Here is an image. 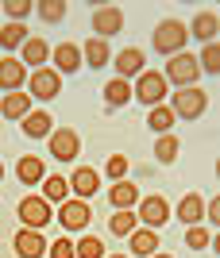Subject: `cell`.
<instances>
[{"label": "cell", "mask_w": 220, "mask_h": 258, "mask_svg": "<svg viewBox=\"0 0 220 258\" xmlns=\"http://www.w3.org/2000/svg\"><path fill=\"white\" fill-rule=\"evenodd\" d=\"M186 39H189V27L182 20H162L154 27V46H158V54H170V58H174V54L186 46Z\"/></svg>", "instance_id": "1"}, {"label": "cell", "mask_w": 220, "mask_h": 258, "mask_svg": "<svg viewBox=\"0 0 220 258\" xmlns=\"http://www.w3.org/2000/svg\"><path fill=\"white\" fill-rule=\"evenodd\" d=\"M197 74H201V66H197L193 54H174L162 77H166V81H174V85H182V89H189L193 81H197Z\"/></svg>", "instance_id": "2"}, {"label": "cell", "mask_w": 220, "mask_h": 258, "mask_svg": "<svg viewBox=\"0 0 220 258\" xmlns=\"http://www.w3.org/2000/svg\"><path fill=\"white\" fill-rule=\"evenodd\" d=\"M205 104H209V97L201 93L197 85H189V89H178L174 93V116H186V119H197L201 112H205Z\"/></svg>", "instance_id": "3"}, {"label": "cell", "mask_w": 220, "mask_h": 258, "mask_svg": "<svg viewBox=\"0 0 220 258\" xmlns=\"http://www.w3.org/2000/svg\"><path fill=\"white\" fill-rule=\"evenodd\" d=\"M20 220H23V227L39 231V227L50 224V205L43 197H27V201H20Z\"/></svg>", "instance_id": "4"}, {"label": "cell", "mask_w": 220, "mask_h": 258, "mask_svg": "<svg viewBox=\"0 0 220 258\" xmlns=\"http://www.w3.org/2000/svg\"><path fill=\"white\" fill-rule=\"evenodd\" d=\"M135 97L143 100V104L158 108L166 97V77L162 74H139V85H135Z\"/></svg>", "instance_id": "5"}, {"label": "cell", "mask_w": 220, "mask_h": 258, "mask_svg": "<svg viewBox=\"0 0 220 258\" xmlns=\"http://www.w3.org/2000/svg\"><path fill=\"white\" fill-rule=\"evenodd\" d=\"M27 81H31V97H39V100L58 97V89H62L58 70H35V77H27Z\"/></svg>", "instance_id": "6"}, {"label": "cell", "mask_w": 220, "mask_h": 258, "mask_svg": "<svg viewBox=\"0 0 220 258\" xmlns=\"http://www.w3.org/2000/svg\"><path fill=\"white\" fill-rule=\"evenodd\" d=\"M58 224L66 227V231H81V227L89 224V205H85V201H62Z\"/></svg>", "instance_id": "7"}, {"label": "cell", "mask_w": 220, "mask_h": 258, "mask_svg": "<svg viewBox=\"0 0 220 258\" xmlns=\"http://www.w3.org/2000/svg\"><path fill=\"white\" fill-rule=\"evenodd\" d=\"M16 254L20 258H43L46 239L39 235V231H31V227H23V231H16Z\"/></svg>", "instance_id": "8"}, {"label": "cell", "mask_w": 220, "mask_h": 258, "mask_svg": "<svg viewBox=\"0 0 220 258\" xmlns=\"http://www.w3.org/2000/svg\"><path fill=\"white\" fill-rule=\"evenodd\" d=\"M120 27H124V12L120 8H97L93 12V31H97V39L116 35Z\"/></svg>", "instance_id": "9"}, {"label": "cell", "mask_w": 220, "mask_h": 258, "mask_svg": "<svg viewBox=\"0 0 220 258\" xmlns=\"http://www.w3.org/2000/svg\"><path fill=\"white\" fill-rule=\"evenodd\" d=\"M166 216H170V208H166L162 197H147L143 205H139V220H143L151 231H158V227L166 224Z\"/></svg>", "instance_id": "10"}, {"label": "cell", "mask_w": 220, "mask_h": 258, "mask_svg": "<svg viewBox=\"0 0 220 258\" xmlns=\"http://www.w3.org/2000/svg\"><path fill=\"white\" fill-rule=\"evenodd\" d=\"M77 147H81V143H77V135H74L70 127H62V131H54V135H50V154H54L58 162L77 158Z\"/></svg>", "instance_id": "11"}, {"label": "cell", "mask_w": 220, "mask_h": 258, "mask_svg": "<svg viewBox=\"0 0 220 258\" xmlns=\"http://www.w3.org/2000/svg\"><path fill=\"white\" fill-rule=\"evenodd\" d=\"M23 81H27V70H23V62H16V58H0V89L20 93Z\"/></svg>", "instance_id": "12"}, {"label": "cell", "mask_w": 220, "mask_h": 258, "mask_svg": "<svg viewBox=\"0 0 220 258\" xmlns=\"http://www.w3.org/2000/svg\"><path fill=\"white\" fill-rule=\"evenodd\" d=\"M97 185H100V177H97V170H89V166L74 170V177H70V189H74L81 201H89V197L97 193Z\"/></svg>", "instance_id": "13"}, {"label": "cell", "mask_w": 220, "mask_h": 258, "mask_svg": "<svg viewBox=\"0 0 220 258\" xmlns=\"http://www.w3.org/2000/svg\"><path fill=\"white\" fill-rule=\"evenodd\" d=\"M0 112H4V119H23V116H31V97H27V93H8V97H4V104H0Z\"/></svg>", "instance_id": "14"}, {"label": "cell", "mask_w": 220, "mask_h": 258, "mask_svg": "<svg viewBox=\"0 0 220 258\" xmlns=\"http://www.w3.org/2000/svg\"><path fill=\"white\" fill-rule=\"evenodd\" d=\"M116 74L128 81V77H135V74H143V50H135V46H128V50L116 58Z\"/></svg>", "instance_id": "15"}, {"label": "cell", "mask_w": 220, "mask_h": 258, "mask_svg": "<svg viewBox=\"0 0 220 258\" xmlns=\"http://www.w3.org/2000/svg\"><path fill=\"white\" fill-rule=\"evenodd\" d=\"M189 31L197 35L201 43H212V39H216V31H220V16H212V12H201L197 20H193V27H189Z\"/></svg>", "instance_id": "16"}, {"label": "cell", "mask_w": 220, "mask_h": 258, "mask_svg": "<svg viewBox=\"0 0 220 258\" xmlns=\"http://www.w3.org/2000/svg\"><path fill=\"white\" fill-rule=\"evenodd\" d=\"M108 201L116 205V212H128V208L139 201V193H135L132 181H116V185H112V193H108Z\"/></svg>", "instance_id": "17"}, {"label": "cell", "mask_w": 220, "mask_h": 258, "mask_svg": "<svg viewBox=\"0 0 220 258\" xmlns=\"http://www.w3.org/2000/svg\"><path fill=\"white\" fill-rule=\"evenodd\" d=\"M201 216H205V205H201V197H197V193H189L186 201L178 205V220H182L186 227H197Z\"/></svg>", "instance_id": "18"}, {"label": "cell", "mask_w": 220, "mask_h": 258, "mask_svg": "<svg viewBox=\"0 0 220 258\" xmlns=\"http://www.w3.org/2000/svg\"><path fill=\"white\" fill-rule=\"evenodd\" d=\"M16 173H20L23 185H35V181H43V162L35 158V154H23L20 166H16Z\"/></svg>", "instance_id": "19"}, {"label": "cell", "mask_w": 220, "mask_h": 258, "mask_svg": "<svg viewBox=\"0 0 220 258\" xmlns=\"http://www.w3.org/2000/svg\"><path fill=\"white\" fill-rule=\"evenodd\" d=\"M54 62H58V70H62V74H74L77 66H81V50H77L74 43H62L54 50Z\"/></svg>", "instance_id": "20"}, {"label": "cell", "mask_w": 220, "mask_h": 258, "mask_svg": "<svg viewBox=\"0 0 220 258\" xmlns=\"http://www.w3.org/2000/svg\"><path fill=\"white\" fill-rule=\"evenodd\" d=\"M23 135H31V139L50 135V116H46V112H31V116H23Z\"/></svg>", "instance_id": "21"}, {"label": "cell", "mask_w": 220, "mask_h": 258, "mask_svg": "<svg viewBox=\"0 0 220 258\" xmlns=\"http://www.w3.org/2000/svg\"><path fill=\"white\" fill-rule=\"evenodd\" d=\"M46 43L43 39H27V43H23V70H27V66H35V70H39V66L46 62Z\"/></svg>", "instance_id": "22"}, {"label": "cell", "mask_w": 220, "mask_h": 258, "mask_svg": "<svg viewBox=\"0 0 220 258\" xmlns=\"http://www.w3.org/2000/svg\"><path fill=\"white\" fill-rule=\"evenodd\" d=\"M85 62L93 66V70H100V66H108V43L93 35V39L85 43Z\"/></svg>", "instance_id": "23"}, {"label": "cell", "mask_w": 220, "mask_h": 258, "mask_svg": "<svg viewBox=\"0 0 220 258\" xmlns=\"http://www.w3.org/2000/svg\"><path fill=\"white\" fill-rule=\"evenodd\" d=\"M128 97H132V89H128V81H124V77H112L108 85H104V100H108L112 108L128 104Z\"/></svg>", "instance_id": "24"}, {"label": "cell", "mask_w": 220, "mask_h": 258, "mask_svg": "<svg viewBox=\"0 0 220 258\" xmlns=\"http://www.w3.org/2000/svg\"><path fill=\"white\" fill-rule=\"evenodd\" d=\"M23 43H27V27H23V23H8V27L0 31V46H4V50L23 46Z\"/></svg>", "instance_id": "25"}, {"label": "cell", "mask_w": 220, "mask_h": 258, "mask_svg": "<svg viewBox=\"0 0 220 258\" xmlns=\"http://www.w3.org/2000/svg\"><path fill=\"white\" fill-rule=\"evenodd\" d=\"M158 247V231H132V250L135 254H154Z\"/></svg>", "instance_id": "26"}, {"label": "cell", "mask_w": 220, "mask_h": 258, "mask_svg": "<svg viewBox=\"0 0 220 258\" xmlns=\"http://www.w3.org/2000/svg\"><path fill=\"white\" fill-rule=\"evenodd\" d=\"M147 123H151V131H158V135H170V123H174V112H170V108H151V116H147Z\"/></svg>", "instance_id": "27"}, {"label": "cell", "mask_w": 220, "mask_h": 258, "mask_svg": "<svg viewBox=\"0 0 220 258\" xmlns=\"http://www.w3.org/2000/svg\"><path fill=\"white\" fill-rule=\"evenodd\" d=\"M154 158L158 162H174L178 158V139L174 135H158V139H154Z\"/></svg>", "instance_id": "28"}, {"label": "cell", "mask_w": 220, "mask_h": 258, "mask_svg": "<svg viewBox=\"0 0 220 258\" xmlns=\"http://www.w3.org/2000/svg\"><path fill=\"white\" fill-rule=\"evenodd\" d=\"M43 201L46 205H50V201H66V177H58V173L46 177L43 181Z\"/></svg>", "instance_id": "29"}, {"label": "cell", "mask_w": 220, "mask_h": 258, "mask_svg": "<svg viewBox=\"0 0 220 258\" xmlns=\"http://www.w3.org/2000/svg\"><path fill=\"white\" fill-rule=\"evenodd\" d=\"M74 250H77V258H104V243H100L97 235H85Z\"/></svg>", "instance_id": "30"}, {"label": "cell", "mask_w": 220, "mask_h": 258, "mask_svg": "<svg viewBox=\"0 0 220 258\" xmlns=\"http://www.w3.org/2000/svg\"><path fill=\"white\" fill-rule=\"evenodd\" d=\"M108 227L116 231V235H132V231H135V212H132V208H128V212H116Z\"/></svg>", "instance_id": "31"}, {"label": "cell", "mask_w": 220, "mask_h": 258, "mask_svg": "<svg viewBox=\"0 0 220 258\" xmlns=\"http://www.w3.org/2000/svg\"><path fill=\"white\" fill-rule=\"evenodd\" d=\"M209 243H212V235L205 231V227H189V231H186V247L189 250H205Z\"/></svg>", "instance_id": "32"}, {"label": "cell", "mask_w": 220, "mask_h": 258, "mask_svg": "<svg viewBox=\"0 0 220 258\" xmlns=\"http://www.w3.org/2000/svg\"><path fill=\"white\" fill-rule=\"evenodd\" d=\"M197 66H205L209 74H220V46H216V43H209V46H205V54H201V62H197Z\"/></svg>", "instance_id": "33"}, {"label": "cell", "mask_w": 220, "mask_h": 258, "mask_svg": "<svg viewBox=\"0 0 220 258\" xmlns=\"http://www.w3.org/2000/svg\"><path fill=\"white\" fill-rule=\"evenodd\" d=\"M39 12H43V20H62V16H66V4H62V0H43V4H39Z\"/></svg>", "instance_id": "34"}, {"label": "cell", "mask_w": 220, "mask_h": 258, "mask_svg": "<svg viewBox=\"0 0 220 258\" xmlns=\"http://www.w3.org/2000/svg\"><path fill=\"white\" fill-rule=\"evenodd\" d=\"M104 170H108V177H116V181H124V173H128V158H124V154H112Z\"/></svg>", "instance_id": "35"}, {"label": "cell", "mask_w": 220, "mask_h": 258, "mask_svg": "<svg viewBox=\"0 0 220 258\" xmlns=\"http://www.w3.org/2000/svg\"><path fill=\"white\" fill-rule=\"evenodd\" d=\"M31 8H35L31 0H12V4H8V8H4V12H8V16H16V23H20V20H23V16H27V12H31Z\"/></svg>", "instance_id": "36"}, {"label": "cell", "mask_w": 220, "mask_h": 258, "mask_svg": "<svg viewBox=\"0 0 220 258\" xmlns=\"http://www.w3.org/2000/svg\"><path fill=\"white\" fill-rule=\"evenodd\" d=\"M77 250H74V243H70V239H58L54 247H50V258H74Z\"/></svg>", "instance_id": "37"}, {"label": "cell", "mask_w": 220, "mask_h": 258, "mask_svg": "<svg viewBox=\"0 0 220 258\" xmlns=\"http://www.w3.org/2000/svg\"><path fill=\"white\" fill-rule=\"evenodd\" d=\"M0 177H4V162H0Z\"/></svg>", "instance_id": "38"}, {"label": "cell", "mask_w": 220, "mask_h": 258, "mask_svg": "<svg viewBox=\"0 0 220 258\" xmlns=\"http://www.w3.org/2000/svg\"><path fill=\"white\" fill-rule=\"evenodd\" d=\"M154 258H170V254H154Z\"/></svg>", "instance_id": "39"}, {"label": "cell", "mask_w": 220, "mask_h": 258, "mask_svg": "<svg viewBox=\"0 0 220 258\" xmlns=\"http://www.w3.org/2000/svg\"><path fill=\"white\" fill-rule=\"evenodd\" d=\"M112 258H124V254H112Z\"/></svg>", "instance_id": "40"}]
</instances>
